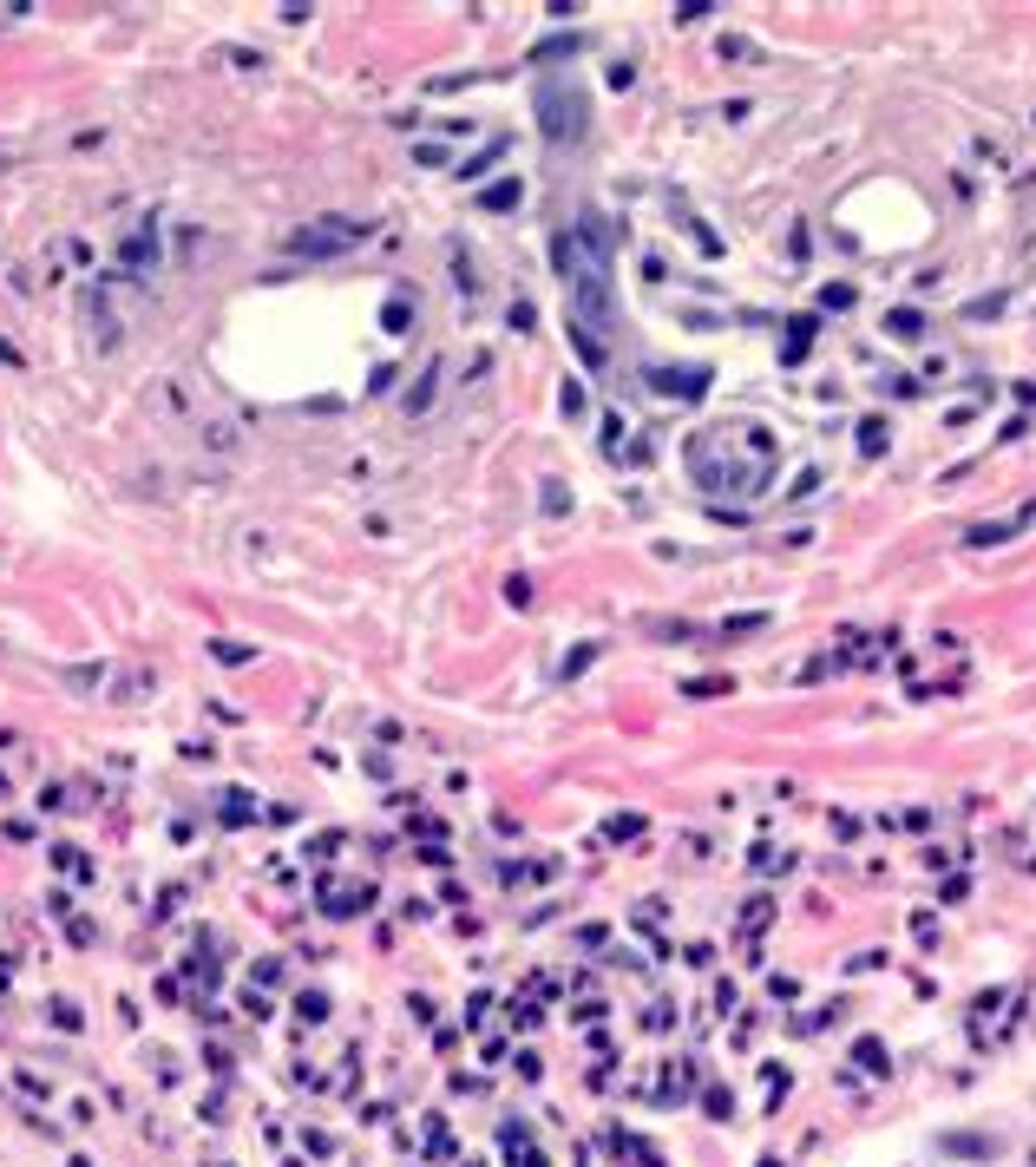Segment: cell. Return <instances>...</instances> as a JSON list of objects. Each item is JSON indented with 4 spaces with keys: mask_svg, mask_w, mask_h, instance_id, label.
<instances>
[{
    "mask_svg": "<svg viewBox=\"0 0 1036 1167\" xmlns=\"http://www.w3.org/2000/svg\"><path fill=\"white\" fill-rule=\"evenodd\" d=\"M944 1154H997V1142H971V1134H951Z\"/></svg>",
    "mask_w": 1036,
    "mask_h": 1167,
    "instance_id": "obj_12",
    "label": "cell"
},
{
    "mask_svg": "<svg viewBox=\"0 0 1036 1167\" xmlns=\"http://www.w3.org/2000/svg\"><path fill=\"white\" fill-rule=\"evenodd\" d=\"M361 236H368V224H361V217H315L309 230H295V236H289V256L322 263V256H342V249H354Z\"/></svg>",
    "mask_w": 1036,
    "mask_h": 1167,
    "instance_id": "obj_3",
    "label": "cell"
},
{
    "mask_svg": "<svg viewBox=\"0 0 1036 1167\" xmlns=\"http://www.w3.org/2000/svg\"><path fill=\"white\" fill-rule=\"evenodd\" d=\"M650 381H656V394H676V400H702L709 394V368H683V374L676 368H656Z\"/></svg>",
    "mask_w": 1036,
    "mask_h": 1167,
    "instance_id": "obj_4",
    "label": "cell"
},
{
    "mask_svg": "<svg viewBox=\"0 0 1036 1167\" xmlns=\"http://www.w3.org/2000/svg\"><path fill=\"white\" fill-rule=\"evenodd\" d=\"M531 105H538V125H545V138H551L557 151H565V145H584V131H591V99H584L577 79L545 72L538 92H531Z\"/></svg>",
    "mask_w": 1036,
    "mask_h": 1167,
    "instance_id": "obj_2",
    "label": "cell"
},
{
    "mask_svg": "<svg viewBox=\"0 0 1036 1167\" xmlns=\"http://www.w3.org/2000/svg\"><path fill=\"white\" fill-rule=\"evenodd\" d=\"M886 335L918 342V335H925V322H918V309H892V315H886Z\"/></svg>",
    "mask_w": 1036,
    "mask_h": 1167,
    "instance_id": "obj_7",
    "label": "cell"
},
{
    "mask_svg": "<svg viewBox=\"0 0 1036 1167\" xmlns=\"http://www.w3.org/2000/svg\"><path fill=\"white\" fill-rule=\"evenodd\" d=\"M119 263H125V269H145V263H158V236H151V230H131V236L119 243Z\"/></svg>",
    "mask_w": 1036,
    "mask_h": 1167,
    "instance_id": "obj_5",
    "label": "cell"
},
{
    "mask_svg": "<svg viewBox=\"0 0 1036 1167\" xmlns=\"http://www.w3.org/2000/svg\"><path fill=\"white\" fill-rule=\"evenodd\" d=\"M381 328H387V335H401V328H407V302H401V295L381 309Z\"/></svg>",
    "mask_w": 1036,
    "mask_h": 1167,
    "instance_id": "obj_13",
    "label": "cell"
},
{
    "mask_svg": "<svg viewBox=\"0 0 1036 1167\" xmlns=\"http://www.w3.org/2000/svg\"><path fill=\"white\" fill-rule=\"evenodd\" d=\"M302 1017L322 1023V1017H328V997H315V990H309V997H302Z\"/></svg>",
    "mask_w": 1036,
    "mask_h": 1167,
    "instance_id": "obj_16",
    "label": "cell"
},
{
    "mask_svg": "<svg viewBox=\"0 0 1036 1167\" xmlns=\"http://www.w3.org/2000/svg\"><path fill=\"white\" fill-rule=\"evenodd\" d=\"M223 800H230V807H223V820L243 826V820H249V794H223Z\"/></svg>",
    "mask_w": 1036,
    "mask_h": 1167,
    "instance_id": "obj_14",
    "label": "cell"
},
{
    "mask_svg": "<svg viewBox=\"0 0 1036 1167\" xmlns=\"http://www.w3.org/2000/svg\"><path fill=\"white\" fill-rule=\"evenodd\" d=\"M499 151H506V138H492V145H486L479 158H466V164H460V178H479V171H486V164H492Z\"/></svg>",
    "mask_w": 1036,
    "mask_h": 1167,
    "instance_id": "obj_11",
    "label": "cell"
},
{
    "mask_svg": "<svg viewBox=\"0 0 1036 1167\" xmlns=\"http://www.w3.org/2000/svg\"><path fill=\"white\" fill-rule=\"evenodd\" d=\"M794 335H788V348H780V361H800L807 348H814V315H800V322H788Z\"/></svg>",
    "mask_w": 1036,
    "mask_h": 1167,
    "instance_id": "obj_8",
    "label": "cell"
},
{
    "mask_svg": "<svg viewBox=\"0 0 1036 1167\" xmlns=\"http://www.w3.org/2000/svg\"><path fill=\"white\" fill-rule=\"evenodd\" d=\"M518 198H525V184H518V178H506V184H492V190H486L479 204H486V210H512Z\"/></svg>",
    "mask_w": 1036,
    "mask_h": 1167,
    "instance_id": "obj_9",
    "label": "cell"
},
{
    "mask_svg": "<svg viewBox=\"0 0 1036 1167\" xmlns=\"http://www.w3.org/2000/svg\"><path fill=\"white\" fill-rule=\"evenodd\" d=\"M571 53H584V34H557L545 46H531V60H571Z\"/></svg>",
    "mask_w": 1036,
    "mask_h": 1167,
    "instance_id": "obj_6",
    "label": "cell"
},
{
    "mask_svg": "<svg viewBox=\"0 0 1036 1167\" xmlns=\"http://www.w3.org/2000/svg\"><path fill=\"white\" fill-rule=\"evenodd\" d=\"M859 453H866V459L886 453V420H866V427H859Z\"/></svg>",
    "mask_w": 1036,
    "mask_h": 1167,
    "instance_id": "obj_10",
    "label": "cell"
},
{
    "mask_svg": "<svg viewBox=\"0 0 1036 1167\" xmlns=\"http://www.w3.org/2000/svg\"><path fill=\"white\" fill-rule=\"evenodd\" d=\"M610 224L597 210H584L571 230L551 236V256H557V275H565V295H571V335L584 348V361H604V342H610Z\"/></svg>",
    "mask_w": 1036,
    "mask_h": 1167,
    "instance_id": "obj_1",
    "label": "cell"
},
{
    "mask_svg": "<svg viewBox=\"0 0 1036 1167\" xmlns=\"http://www.w3.org/2000/svg\"><path fill=\"white\" fill-rule=\"evenodd\" d=\"M210 650H217V662H230V670H237V662H249V650H243V643H210Z\"/></svg>",
    "mask_w": 1036,
    "mask_h": 1167,
    "instance_id": "obj_15",
    "label": "cell"
}]
</instances>
